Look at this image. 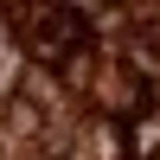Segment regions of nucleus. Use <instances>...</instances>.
<instances>
[]
</instances>
